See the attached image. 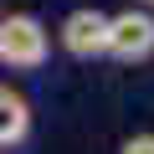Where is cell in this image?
<instances>
[{
  "instance_id": "1",
  "label": "cell",
  "mask_w": 154,
  "mask_h": 154,
  "mask_svg": "<svg viewBox=\"0 0 154 154\" xmlns=\"http://www.w3.org/2000/svg\"><path fill=\"white\" fill-rule=\"evenodd\" d=\"M46 51H51V41H46V26L36 16H26V11L0 16V67L31 72V67L46 62Z\"/></svg>"
},
{
  "instance_id": "2",
  "label": "cell",
  "mask_w": 154,
  "mask_h": 154,
  "mask_svg": "<svg viewBox=\"0 0 154 154\" xmlns=\"http://www.w3.org/2000/svg\"><path fill=\"white\" fill-rule=\"evenodd\" d=\"M154 51V16L149 11H118L108 16V41H103V57H118V62H144Z\"/></svg>"
},
{
  "instance_id": "3",
  "label": "cell",
  "mask_w": 154,
  "mask_h": 154,
  "mask_svg": "<svg viewBox=\"0 0 154 154\" xmlns=\"http://www.w3.org/2000/svg\"><path fill=\"white\" fill-rule=\"evenodd\" d=\"M62 46L77 57V62H93V57H103V41H108V16L103 11H93V5H82V11H72L67 21H62Z\"/></svg>"
},
{
  "instance_id": "4",
  "label": "cell",
  "mask_w": 154,
  "mask_h": 154,
  "mask_svg": "<svg viewBox=\"0 0 154 154\" xmlns=\"http://www.w3.org/2000/svg\"><path fill=\"white\" fill-rule=\"evenodd\" d=\"M26 134H31V103H26L16 88H5V82H0V149L21 144Z\"/></svg>"
},
{
  "instance_id": "5",
  "label": "cell",
  "mask_w": 154,
  "mask_h": 154,
  "mask_svg": "<svg viewBox=\"0 0 154 154\" xmlns=\"http://www.w3.org/2000/svg\"><path fill=\"white\" fill-rule=\"evenodd\" d=\"M118 154H154V134H134V139H123Z\"/></svg>"
}]
</instances>
